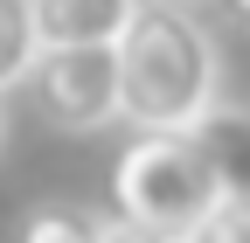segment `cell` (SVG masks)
Returning <instances> with one entry per match:
<instances>
[{"mask_svg": "<svg viewBox=\"0 0 250 243\" xmlns=\"http://www.w3.org/2000/svg\"><path fill=\"white\" fill-rule=\"evenodd\" d=\"M188 243H250V202H215V216Z\"/></svg>", "mask_w": 250, "mask_h": 243, "instance_id": "obj_8", "label": "cell"}, {"mask_svg": "<svg viewBox=\"0 0 250 243\" xmlns=\"http://www.w3.org/2000/svg\"><path fill=\"white\" fill-rule=\"evenodd\" d=\"M181 7H188V0H181Z\"/></svg>", "mask_w": 250, "mask_h": 243, "instance_id": "obj_12", "label": "cell"}, {"mask_svg": "<svg viewBox=\"0 0 250 243\" xmlns=\"http://www.w3.org/2000/svg\"><path fill=\"white\" fill-rule=\"evenodd\" d=\"M35 14H28V0H0V98H7L14 83H28V70H35Z\"/></svg>", "mask_w": 250, "mask_h": 243, "instance_id": "obj_7", "label": "cell"}, {"mask_svg": "<svg viewBox=\"0 0 250 243\" xmlns=\"http://www.w3.org/2000/svg\"><path fill=\"white\" fill-rule=\"evenodd\" d=\"M28 90L49 125L62 132H98L118 118V49H42Z\"/></svg>", "mask_w": 250, "mask_h": 243, "instance_id": "obj_3", "label": "cell"}, {"mask_svg": "<svg viewBox=\"0 0 250 243\" xmlns=\"http://www.w3.org/2000/svg\"><path fill=\"white\" fill-rule=\"evenodd\" d=\"M104 243H181V236H160V229H139V223H104Z\"/></svg>", "mask_w": 250, "mask_h": 243, "instance_id": "obj_9", "label": "cell"}, {"mask_svg": "<svg viewBox=\"0 0 250 243\" xmlns=\"http://www.w3.org/2000/svg\"><path fill=\"white\" fill-rule=\"evenodd\" d=\"M215 202H223V188H215L195 132H139L111 167L118 223H139V229H160V236L188 243L215 216Z\"/></svg>", "mask_w": 250, "mask_h": 243, "instance_id": "obj_2", "label": "cell"}, {"mask_svg": "<svg viewBox=\"0 0 250 243\" xmlns=\"http://www.w3.org/2000/svg\"><path fill=\"white\" fill-rule=\"evenodd\" d=\"M0 139H7V111H0Z\"/></svg>", "mask_w": 250, "mask_h": 243, "instance_id": "obj_11", "label": "cell"}, {"mask_svg": "<svg viewBox=\"0 0 250 243\" xmlns=\"http://www.w3.org/2000/svg\"><path fill=\"white\" fill-rule=\"evenodd\" d=\"M42 49H118L139 0H28Z\"/></svg>", "mask_w": 250, "mask_h": 243, "instance_id": "obj_4", "label": "cell"}, {"mask_svg": "<svg viewBox=\"0 0 250 243\" xmlns=\"http://www.w3.org/2000/svg\"><path fill=\"white\" fill-rule=\"evenodd\" d=\"M223 104V56L181 0H139L118 35V118L132 132H195Z\"/></svg>", "mask_w": 250, "mask_h": 243, "instance_id": "obj_1", "label": "cell"}, {"mask_svg": "<svg viewBox=\"0 0 250 243\" xmlns=\"http://www.w3.org/2000/svg\"><path fill=\"white\" fill-rule=\"evenodd\" d=\"M195 146H202V160L215 174V188H223V202L250 195V111L215 104L202 125H195Z\"/></svg>", "mask_w": 250, "mask_h": 243, "instance_id": "obj_5", "label": "cell"}, {"mask_svg": "<svg viewBox=\"0 0 250 243\" xmlns=\"http://www.w3.org/2000/svg\"><path fill=\"white\" fill-rule=\"evenodd\" d=\"M14 243H104V223L90 208H77V202H42V208L21 216Z\"/></svg>", "mask_w": 250, "mask_h": 243, "instance_id": "obj_6", "label": "cell"}, {"mask_svg": "<svg viewBox=\"0 0 250 243\" xmlns=\"http://www.w3.org/2000/svg\"><path fill=\"white\" fill-rule=\"evenodd\" d=\"M223 7H229V21H243V28H250V0H223Z\"/></svg>", "mask_w": 250, "mask_h": 243, "instance_id": "obj_10", "label": "cell"}]
</instances>
